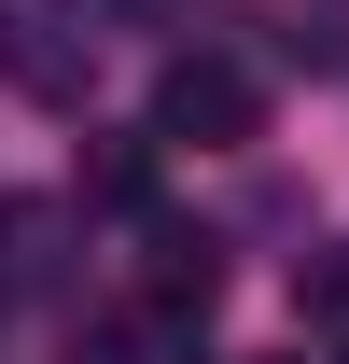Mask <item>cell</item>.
<instances>
[{
    "label": "cell",
    "mask_w": 349,
    "mask_h": 364,
    "mask_svg": "<svg viewBox=\"0 0 349 364\" xmlns=\"http://www.w3.org/2000/svg\"><path fill=\"white\" fill-rule=\"evenodd\" d=\"M0 85L43 98V112H84V85H98L84 0H0Z\"/></svg>",
    "instance_id": "6da1fadb"
},
{
    "label": "cell",
    "mask_w": 349,
    "mask_h": 364,
    "mask_svg": "<svg viewBox=\"0 0 349 364\" xmlns=\"http://www.w3.org/2000/svg\"><path fill=\"white\" fill-rule=\"evenodd\" d=\"M265 127V85L238 70V56H168V85H154V140H196V154H223V140Z\"/></svg>",
    "instance_id": "7a4b0ae2"
},
{
    "label": "cell",
    "mask_w": 349,
    "mask_h": 364,
    "mask_svg": "<svg viewBox=\"0 0 349 364\" xmlns=\"http://www.w3.org/2000/svg\"><path fill=\"white\" fill-rule=\"evenodd\" d=\"M56 280V196H0V294Z\"/></svg>",
    "instance_id": "3957f363"
},
{
    "label": "cell",
    "mask_w": 349,
    "mask_h": 364,
    "mask_svg": "<svg viewBox=\"0 0 349 364\" xmlns=\"http://www.w3.org/2000/svg\"><path fill=\"white\" fill-rule=\"evenodd\" d=\"M84 196H98V210H140V196H154V127H98Z\"/></svg>",
    "instance_id": "277c9868"
},
{
    "label": "cell",
    "mask_w": 349,
    "mask_h": 364,
    "mask_svg": "<svg viewBox=\"0 0 349 364\" xmlns=\"http://www.w3.org/2000/svg\"><path fill=\"white\" fill-rule=\"evenodd\" d=\"M210 294H223V252H210V238H154V309H168V322H196Z\"/></svg>",
    "instance_id": "5b68a950"
},
{
    "label": "cell",
    "mask_w": 349,
    "mask_h": 364,
    "mask_svg": "<svg viewBox=\"0 0 349 364\" xmlns=\"http://www.w3.org/2000/svg\"><path fill=\"white\" fill-rule=\"evenodd\" d=\"M294 322H307V336H336V350H349V238H336V252H307V267H294Z\"/></svg>",
    "instance_id": "8992f818"
},
{
    "label": "cell",
    "mask_w": 349,
    "mask_h": 364,
    "mask_svg": "<svg viewBox=\"0 0 349 364\" xmlns=\"http://www.w3.org/2000/svg\"><path fill=\"white\" fill-rule=\"evenodd\" d=\"M126 14H182V0H126Z\"/></svg>",
    "instance_id": "52a82bcc"
}]
</instances>
